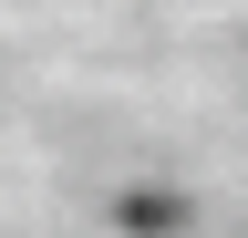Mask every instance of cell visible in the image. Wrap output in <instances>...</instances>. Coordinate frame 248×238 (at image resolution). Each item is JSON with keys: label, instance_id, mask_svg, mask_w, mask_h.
<instances>
[{"label": "cell", "instance_id": "6da1fadb", "mask_svg": "<svg viewBox=\"0 0 248 238\" xmlns=\"http://www.w3.org/2000/svg\"><path fill=\"white\" fill-rule=\"evenodd\" d=\"M124 228H186V207H176V197H135V207H124Z\"/></svg>", "mask_w": 248, "mask_h": 238}]
</instances>
